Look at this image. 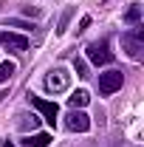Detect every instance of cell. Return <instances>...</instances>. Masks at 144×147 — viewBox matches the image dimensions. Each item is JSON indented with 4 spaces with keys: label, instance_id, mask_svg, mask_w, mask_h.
<instances>
[{
    "label": "cell",
    "instance_id": "8",
    "mask_svg": "<svg viewBox=\"0 0 144 147\" xmlns=\"http://www.w3.org/2000/svg\"><path fill=\"white\" fill-rule=\"evenodd\" d=\"M51 136L48 133H37V136H26V147H48Z\"/></svg>",
    "mask_w": 144,
    "mask_h": 147
},
{
    "label": "cell",
    "instance_id": "2",
    "mask_svg": "<svg viewBox=\"0 0 144 147\" xmlns=\"http://www.w3.org/2000/svg\"><path fill=\"white\" fill-rule=\"evenodd\" d=\"M122 82H124V74L122 71L99 74V93H102V96H110V93H116L119 88H122Z\"/></svg>",
    "mask_w": 144,
    "mask_h": 147
},
{
    "label": "cell",
    "instance_id": "1",
    "mask_svg": "<svg viewBox=\"0 0 144 147\" xmlns=\"http://www.w3.org/2000/svg\"><path fill=\"white\" fill-rule=\"evenodd\" d=\"M122 45H124V51H127L130 59H141L144 57V28L136 26L133 31H124L122 34Z\"/></svg>",
    "mask_w": 144,
    "mask_h": 147
},
{
    "label": "cell",
    "instance_id": "6",
    "mask_svg": "<svg viewBox=\"0 0 144 147\" xmlns=\"http://www.w3.org/2000/svg\"><path fill=\"white\" fill-rule=\"evenodd\" d=\"M65 127L73 130V133H85L90 127V116L82 113V110H76V108H71V113L65 116Z\"/></svg>",
    "mask_w": 144,
    "mask_h": 147
},
{
    "label": "cell",
    "instance_id": "4",
    "mask_svg": "<svg viewBox=\"0 0 144 147\" xmlns=\"http://www.w3.org/2000/svg\"><path fill=\"white\" fill-rule=\"evenodd\" d=\"M88 59L93 62V65H108V62H113V51H110L108 40L88 45Z\"/></svg>",
    "mask_w": 144,
    "mask_h": 147
},
{
    "label": "cell",
    "instance_id": "13",
    "mask_svg": "<svg viewBox=\"0 0 144 147\" xmlns=\"http://www.w3.org/2000/svg\"><path fill=\"white\" fill-rule=\"evenodd\" d=\"M73 71H76V76H88V65L82 59H73Z\"/></svg>",
    "mask_w": 144,
    "mask_h": 147
},
{
    "label": "cell",
    "instance_id": "10",
    "mask_svg": "<svg viewBox=\"0 0 144 147\" xmlns=\"http://www.w3.org/2000/svg\"><path fill=\"white\" fill-rule=\"evenodd\" d=\"M124 20H127V23H130V26H139V20H141V6H139V3H133V6L127 9Z\"/></svg>",
    "mask_w": 144,
    "mask_h": 147
},
{
    "label": "cell",
    "instance_id": "14",
    "mask_svg": "<svg viewBox=\"0 0 144 147\" xmlns=\"http://www.w3.org/2000/svg\"><path fill=\"white\" fill-rule=\"evenodd\" d=\"M88 26H90V17H82V20H79V31H85Z\"/></svg>",
    "mask_w": 144,
    "mask_h": 147
},
{
    "label": "cell",
    "instance_id": "11",
    "mask_svg": "<svg viewBox=\"0 0 144 147\" xmlns=\"http://www.w3.org/2000/svg\"><path fill=\"white\" fill-rule=\"evenodd\" d=\"M73 9H65V14H62V20H59V26H57V34H65V28H68V20H71Z\"/></svg>",
    "mask_w": 144,
    "mask_h": 147
},
{
    "label": "cell",
    "instance_id": "5",
    "mask_svg": "<svg viewBox=\"0 0 144 147\" xmlns=\"http://www.w3.org/2000/svg\"><path fill=\"white\" fill-rule=\"evenodd\" d=\"M28 102H31V108H37L40 113H42V119H45V122H51V125H54L57 113H59L57 102H48V99H42V96H34V93H28Z\"/></svg>",
    "mask_w": 144,
    "mask_h": 147
},
{
    "label": "cell",
    "instance_id": "12",
    "mask_svg": "<svg viewBox=\"0 0 144 147\" xmlns=\"http://www.w3.org/2000/svg\"><path fill=\"white\" fill-rule=\"evenodd\" d=\"M11 74H14V62H3L0 65V82H6Z\"/></svg>",
    "mask_w": 144,
    "mask_h": 147
},
{
    "label": "cell",
    "instance_id": "7",
    "mask_svg": "<svg viewBox=\"0 0 144 147\" xmlns=\"http://www.w3.org/2000/svg\"><path fill=\"white\" fill-rule=\"evenodd\" d=\"M0 45L9 51H26L28 48V37L14 34V31H0Z\"/></svg>",
    "mask_w": 144,
    "mask_h": 147
},
{
    "label": "cell",
    "instance_id": "3",
    "mask_svg": "<svg viewBox=\"0 0 144 147\" xmlns=\"http://www.w3.org/2000/svg\"><path fill=\"white\" fill-rule=\"evenodd\" d=\"M68 85H71V74L65 71V68H54V71L45 76V88H48L51 93L68 91Z\"/></svg>",
    "mask_w": 144,
    "mask_h": 147
},
{
    "label": "cell",
    "instance_id": "15",
    "mask_svg": "<svg viewBox=\"0 0 144 147\" xmlns=\"http://www.w3.org/2000/svg\"><path fill=\"white\" fill-rule=\"evenodd\" d=\"M0 147H14V144H11V142H3V144H0Z\"/></svg>",
    "mask_w": 144,
    "mask_h": 147
},
{
    "label": "cell",
    "instance_id": "9",
    "mask_svg": "<svg viewBox=\"0 0 144 147\" xmlns=\"http://www.w3.org/2000/svg\"><path fill=\"white\" fill-rule=\"evenodd\" d=\"M88 102H90V93L88 91H76V93L68 96V105H71V108H85Z\"/></svg>",
    "mask_w": 144,
    "mask_h": 147
}]
</instances>
